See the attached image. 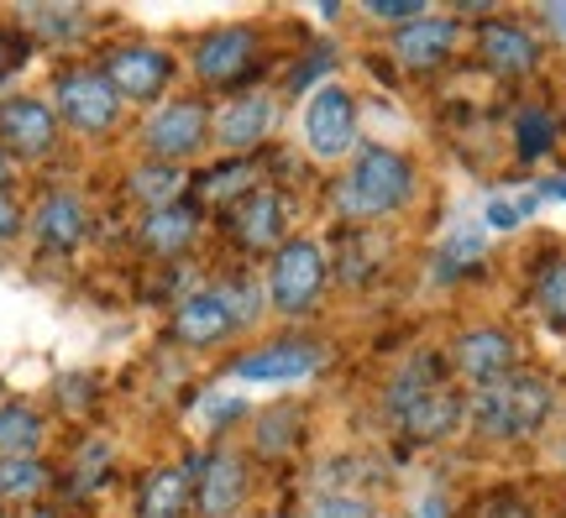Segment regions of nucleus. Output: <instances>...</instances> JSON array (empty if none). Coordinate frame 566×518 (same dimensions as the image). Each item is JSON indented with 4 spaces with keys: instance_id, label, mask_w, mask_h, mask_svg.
<instances>
[{
    "instance_id": "nucleus-28",
    "label": "nucleus",
    "mask_w": 566,
    "mask_h": 518,
    "mask_svg": "<svg viewBox=\"0 0 566 518\" xmlns=\"http://www.w3.org/2000/svg\"><path fill=\"white\" fill-rule=\"evenodd\" d=\"M53 487V472L42 456L0 461V503H38Z\"/></svg>"
},
{
    "instance_id": "nucleus-38",
    "label": "nucleus",
    "mask_w": 566,
    "mask_h": 518,
    "mask_svg": "<svg viewBox=\"0 0 566 518\" xmlns=\"http://www.w3.org/2000/svg\"><path fill=\"white\" fill-rule=\"evenodd\" d=\"M525 210H530V200H525V204H504V200H493V204H488V225H493V231H514V225L525 220Z\"/></svg>"
},
{
    "instance_id": "nucleus-36",
    "label": "nucleus",
    "mask_w": 566,
    "mask_h": 518,
    "mask_svg": "<svg viewBox=\"0 0 566 518\" xmlns=\"http://www.w3.org/2000/svg\"><path fill=\"white\" fill-rule=\"evenodd\" d=\"M441 273H457V267H472V262L483 257V236L478 231H462L457 241H446V252H441Z\"/></svg>"
},
{
    "instance_id": "nucleus-30",
    "label": "nucleus",
    "mask_w": 566,
    "mask_h": 518,
    "mask_svg": "<svg viewBox=\"0 0 566 518\" xmlns=\"http://www.w3.org/2000/svg\"><path fill=\"white\" fill-rule=\"evenodd\" d=\"M535 304H541V315H546L551 325H566V257L541 267V278H535Z\"/></svg>"
},
{
    "instance_id": "nucleus-5",
    "label": "nucleus",
    "mask_w": 566,
    "mask_h": 518,
    "mask_svg": "<svg viewBox=\"0 0 566 518\" xmlns=\"http://www.w3.org/2000/svg\"><path fill=\"white\" fill-rule=\"evenodd\" d=\"M53 110H59V120L74 137H111L122 126L126 101L111 89L101 63L95 68L84 63V68H63L59 80H53Z\"/></svg>"
},
{
    "instance_id": "nucleus-23",
    "label": "nucleus",
    "mask_w": 566,
    "mask_h": 518,
    "mask_svg": "<svg viewBox=\"0 0 566 518\" xmlns=\"http://www.w3.org/2000/svg\"><path fill=\"white\" fill-rule=\"evenodd\" d=\"M126 194L142 204V210H163V204L189 200V173L174 168V162H153L142 158L132 173H126Z\"/></svg>"
},
{
    "instance_id": "nucleus-40",
    "label": "nucleus",
    "mask_w": 566,
    "mask_h": 518,
    "mask_svg": "<svg viewBox=\"0 0 566 518\" xmlns=\"http://www.w3.org/2000/svg\"><path fill=\"white\" fill-rule=\"evenodd\" d=\"M11 183H17V158L0 147V194H11Z\"/></svg>"
},
{
    "instance_id": "nucleus-29",
    "label": "nucleus",
    "mask_w": 566,
    "mask_h": 518,
    "mask_svg": "<svg viewBox=\"0 0 566 518\" xmlns=\"http://www.w3.org/2000/svg\"><path fill=\"white\" fill-rule=\"evenodd\" d=\"M216 299L226 304L231 325H237V330H247V325H258V315L268 309V288L258 278H247V273H231V278L216 283Z\"/></svg>"
},
{
    "instance_id": "nucleus-11",
    "label": "nucleus",
    "mask_w": 566,
    "mask_h": 518,
    "mask_svg": "<svg viewBox=\"0 0 566 518\" xmlns=\"http://www.w3.org/2000/svg\"><path fill=\"white\" fill-rule=\"evenodd\" d=\"M451 367H457V378L472 393V388H488V382L520 372V346H514V336H509L504 325H472L451 346Z\"/></svg>"
},
{
    "instance_id": "nucleus-20",
    "label": "nucleus",
    "mask_w": 566,
    "mask_h": 518,
    "mask_svg": "<svg viewBox=\"0 0 566 518\" xmlns=\"http://www.w3.org/2000/svg\"><path fill=\"white\" fill-rule=\"evenodd\" d=\"M200 236V204L195 200H179V204H163V210H142V225H137V241L153 252L158 262L168 257H184L189 246Z\"/></svg>"
},
{
    "instance_id": "nucleus-25",
    "label": "nucleus",
    "mask_w": 566,
    "mask_h": 518,
    "mask_svg": "<svg viewBox=\"0 0 566 518\" xmlns=\"http://www.w3.org/2000/svg\"><path fill=\"white\" fill-rule=\"evenodd\" d=\"M258 189V168H252V158H231L221 162V168H210L205 179H195V204H221V210H231V204L242 200V194H252Z\"/></svg>"
},
{
    "instance_id": "nucleus-2",
    "label": "nucleus",
    "mask_w": 566,
    "mask_h": 518,
    "mask_svg": "<svg viewBox=\"0 0 566 518\" xmlns=\"http://www.w3.org/2000/svg\"><path fill=\"white\" fill-rule=\"evenodd\" d=\"M551 414H556V388L541 372H509L467 393V430L493 445H520V440L541 435Z\"/></svg>"
},
{
    "instance_id": "nucleus-12",
    "label": "nucleus",
    "mask_w": 566,
    "mask_h": 518,
    "mask_svg": "<svg viewBox=\"0 0 566 518\" xmlns=\"http://www.w3.org/2000/svg\"><path fill=\"white\" fill-rule=\"evenodd\" d=\"M283 225H289V200H283L273 183H258L252 194H242V200L226 210V231H231V241L237 246H247V252H263V257H273L283 241Z\"/></svg>"
},
{
    "instance_id": "nucleus-8",
    "label": "nucleus",
    "mask_w": 566,
    "mask_h": 518,
    "mask_svg": "<svg viewBox=\"0 0 566 518\" xmlns=\"http://www.w3.org/2000/svg\"><path fill=\"white\" fill-rule=\"evenodd\" d=\"M252 477H247V456L231 445H216L195 456V514L200 518H237L247 508Z\"/></svg>"
},
{
    "instance_id": "nucleus-34",
    "label": "nucleus",
    "mask_w": 566,
    "mask_h": 518,
    "mask_svg": "<svg viewBox=\"0 0 566 518\" xmlns=\"http://www.w3.org/2000/svg\"><path fill=\"white\" fill-rule=\"evenodd\" d=\"M105 461H111V445H105V440H90V445L80 451V461H74L80 472H74V482H69V487H74V493H90V487L105 477Z\"/></svg>"
},
{
    "instance_id": "nucleus-41",
    "label": "nucleus",
    "mask_w": 566,
    "mask_h": 518,
    "mask_svg": "<svg viewBox=\"0 0 566 518\" xmlns=\"http://www.w3.org/2000/svg\"><path fill=\"white\" fill-rule=\"evenodd\" d=\"M420 518H441V498H424L420 503Z\"/></svg>"
},
{
    "instance_id": "nucleus-3",
    "label": "nucleus",
    "mask_w": 566,
    "mask_h": 518,
    "mask_svg": "<svg viewBox=\"0 0 566 518\" xmlns=\"http://www.w3.org/2000/svg\"><path fill=\"white\" fill-rule=\"evenodd\" d=\"M325 278H331V252L315 236H289L268 257V273H263L268 309H279L283 319L315 315V304L325 294Z\"/></svg>"
},
{
    "instance_id": "nucleus-14",
    "label": "nucleus",
    "mask_w": 566,
    "mask_h": 518,
    "mask_svg": "<svg viewBox=\"0 0 566 518\" xmlns=\"http://www.w3.org/2000/svg\"><path fill=\"white\" fill-rule=\"evenodd\" d=\"M478 59H483V68H493L499 80H525V74H535L541 68V59H546V47H541V38L530 32L525 21H509V17H488L483 27H478Z\"/></svg>"
},
{
    "instance_id": "nucleus-22",
    "label": "nucleus",
    "mask_w": 566,
    "mask_h": 518,
    "mask_svg": "<svg viewBox=\"0 0 566 518\" xmlns=\"http://www.w3.org/2000/svg\"><path fill=\"white\" fill-rule=\"evenodd\" d=\"M21 27L32 32V42L48 47H74L80 38L95 32V17L80 6H21Z\"/></svg>"
},
{
    "instance_id": "nucleus-33",
    "label": "nucleus",
    "mask_w": 566,
    "mask_h": 518,
    "mask_svg": "<svg viewBox=\"0 0 566 518\" xmlns=\"http://www.w3.org/2000/svg\"><path fill=\"white\" fill-rule=\"evenodd\" d=\"M310 518H378V503L367 493H321L310 503Z\"/></svg>"
},
{
    "instance_id": "nucleus-43",
    "label": "nucleus",
    "mask_w": 566,
    "mask_h": 518,
    "mask_svg": "<svg viewBox=\"0 0 566 518\" xmlns=\"http://www.w3.org/2000/svg\"><path fill=\"white\" fill-rule=\"evenodd\" d=\"M6 68H11V59H6V38H0V80H6Z\"/></svg>"
},
{
    "instance_id": "nucleus-10",
    "label": "nucleus",
    "mask_w": 566,
    "mask_h": 518,
    "mask_svg": "<svg viewBox=\"0 0 566 518\" xmlns=\"http://www.w3.org/2000/svg\"><path fill=\"white\" fill-rule=\"evenodd\" d=\"M63 137V120L53 110V101H38V95H6L0 101V147L11 158L32 162L48 158Z\"/></svg>"
},
{
    "instance_id": "nucleus-18",
    "label": "nucleus",
    "mask_w": 566,
    "mask_h": 518,
    "mask_svg": "<svg viewBox=\"0 0 566 518\" xmlns=\"http://www.w3.org/2000/svg\"><path fill=\"white\" fill-rule=\"evenodd\" d=\"M32 236L48 252H80L84 236H90V204L74 189H48L32 210Z\"/></svg>"
},
{
    "instance_id": "nucleus-37",
    "label": "nucleus",
    "mask_w": 566,
    "mask_h": 518,
    "mask_svg": "<svg viewBox=\"0 0 566 518\" xmlns=\"http://www.w3.org/2000/svg\"><path fill=\"white\" fill-rule=\"evenodd\" d=\"M472 518H530V508L520 493H488V498L472 508Z\"/></svg>"
},
{
    "instance_id": "nucleus-39",
    "label": "nucleus",
    "mask_w": 566,
    "mask_h": 518,
    "mask_svg": "<svg viewBox=\"0 0 566 518\" xmlns=\"http://www.w3.org/2000/svg\"><path fill=\"white\" fill-rule=\"evenodd\" d=\"M21 225H27L21 204L11 200V194H0V246H6V241H17V236H21Z\"/></svg>"
},
{
    "instance_id": "nucleus-16",
    "label": "nucleus",
    "mask_w": 566,
    "mask_h": 518,
    "mask_svg": "<svg viewBox=\"0 0 566 518\" xmlns=\"http://www.w3.org/2000/svg\"><path fill=\"white\" fill-rule=\"evenodd\" d=\"M325 351L315 340L304 336H289V340H268L258 351H247V357L231 361V378L237 382H304L321 372Z\"/></svg>"
},
{
    "instance_id": "nucleus-9",
    "label": "nucleus",
    "mask_w": 566,
    "mask_h": 518,
    "mask_svg": "<svg viewBox=\"0 0 566 518\" xmlns=\"http://www.w3.org/2000/svg\"><path fill=\"white\" fill-rule=\"evenodd\" d=\"M258 63V27H210L200 32L195 42V53H189V68H195V80L205 89H231V84H242V74Z\"/></svg>"
},
{
    "instance_id": "nucleus-26",
    "label": "nucleus",
    "mask_w": 566,
    "mask_h": 518,
    "mask_svg": "<svg viewBox=\"0 0 566 518\" xmlns=\"http://www.w3.org/2000/svg\"><path fill=\"white\" fill-rule=\"evenodd\" d=\"M300 435H304V414L294 403H279V409H263V414H258V424H252V451L268 461H279L300 445Z\"/></svg>"
},
{
    "instance_id": "nucleus-44",
    "label": "nucleus",
    "mask_w": 566,
    "mask_h": 518,
    "mask_svg": "<svg viewBox=\"0 0 566 518\" xmlns=\"http://www.w3.org/2000/svg\"><path fill=\"white\" fill-rule=\"evenodd\" d=\"M562 461H566V435H562Z\"/></svg>"
},
{
    "instance_id": "nucleus-7",
    "label": "nucleus",
    "mask_w": 566,
    "mask_h": 518,
    "mask_svg": "<svg viewBox=\"0 0 566 518\" xmlns=\"http://www.w3.org/2000/svg\"><path fill=\"white\" fill-rule=\"evenodd\" d=\"M101 74L126 105H163L174 89V53L158 42H122L101 59Z\"/></svg>"
},
{
    "instance_id": "nucleus-32",
    "label": "nucleus",
    "mask_w": 566,
    "mask_h": 518,
    "mask_svg": "<svg viewBox=\"0 0 566 518\" xmlns=\"http://www.w3.org/2000/svg\"><path fill=\"white\" fill-rule=\"evenodd\" d=\"M195 414H200L210 430H231V424H242V419L252 414V403H247L242 393H205V399L195 403Z\"/></svg>"
},
{
    "instance_id": "nucleus-27",
    "label": "nucleus",
    "mask_w": 566,
    "mask_h": 518,
    "mask_svg": "<svg viewBox=\"0 0 566 518\" xmlns=\"http://www.w3.org/2000/svg\"><path fill=\"white\" fill-rule=\"evenodd\" d=\"M436 382H446L441 357H415V361L405 367V372H399V378H394V382L384 388V414H388V419H399V414L409 409V403L420 399V393H430Z\"/></svg>"
},
{
    "instance_id": "nucleus-4",
    "label": "nucleus",
    "mask_w": 566,
    "mask_h": 518,
    "mask_svg": "<svg viewBox=\"0 0 566 518\" xmlns=\"http://www.w3.org/2000/svg\"><path fill=\"white\" fill-rule=\"evenodd\" d=\"M210 141H216V110L205 101H163L142 120V152L153 162L184 168L189 158H200Z\"/></svg>"
},
{
    "instance_id": "nucleus-19",
    "label": "nucleus",
    "mask_w": 566,
    "mask_h": 518,
    "mask_svg": "<svg viewBox=\"0 0 566 518\" xmlns=\"http://www.w3.org/2000/svg\"><path fill=\"white\" fill-rule=\"evenodd\" d=\"M237 336V325L226 315V304L216 299V288H189L174 309V340L189 346V351H210L221 340Z\"/></svg>"
},
{
    "instance_id": "nucleus-21",
    "label": "nucleus",
    "mask_w": 566,
    "mask_h": 518,
    "mask_svg": "<svg viewBox=\"0 0 566 518\" xmlns=\"http://www.w3.org/2000/svg\"><path fill=\"white\" fill-rule=\"evenodd\" d=\"M184 508H195V461L184 466H158L142 482L137 514L142 518H184Z\"/></svg>"
},
{
    "instance_id": "nucleus-1",
    "label": "nucleus",
    "mask_w": 566,
    "mask_h": 518,
    "mask_svg": "<svg viewBox=\"0 0 566 518\" xmlns=\"http://www.w3.org/2000/svg\"><path fill=\"white\" fill-rule=\"evenodd\" d=\"M409 200H415V162L384 141L357 147V158L346 162V173L331 189V204L346 225H378V220L399 215Z\"/></svg>"
},
{
    "instance_id": "nucleus-35",
    "label": "nucleus",
    "mask_w": 566,
    "mask_h": 518,
    "mask_svg": "<svg viewBox=\"0 0 566 518\" xmlns=\"http://www.w3.org/2000/svg\"><path fill=\"white\" fill-rule=\"evenodd\" d=\"M363 11H367V21H388V27L399 32V27L424 17V0H367Z\"/></svg>"
},
{
    "instance_id": "nucleus-31",
    "label": "nucleus",
    "mask_w": 566,
    "mask_h": 518,
    "mask_svg": "<svg viewBox=\"0 0 566 518\" xmlns=\"http://www.w3.org/2000/svg\"><path fill=\"white\" fill-rule=\"evenodd\" d=\"M520 158H541V152H551V141H556V116L551 110H520Z\"/></svg>"
},
{
    "instance_id": "nucleus-13",
    "label": "nucleus",
    "mask_w": 566,
    "mask_h": 518,
    "mask_svg": "<svg viewBox=\"0 0 566 518\" xmlns=\"http://www.w3.org/2000/svg\"><path fill=\"white\" fill-rule=\"evenodd\" d=\"M279 126V101L263 95V89H247V95H231V101L216 110V147L231 152V158H252Z\"/></svg>"
},
{
    "instance_id": "nucleus-24",
    "label": "nucleus",
    "mask_w": 566,
    "mask_h": 518,
    "mask_svg": "<svg viewBox=\"0 0 566 518\" xmlns=\"http://www.w3.org/2000/svg\"><path fill=\"white\" fill-rule=\"evenodd\" d=\"M48 424L27 399H0V461L17 456H42Z\"/></svg>"
},
{
    "instance_id": "nucleus-15",
    "label": "nucleus",
    "mask_w": 566,
    "mask_h": 518,
    "mask_svg": "<svg viewBox=\"0 0 566 518\" xmlns=\"http://www.w3.org/2000/svg\"><path fill=\"white\" fill-rule=\"evenodd\" d=\"M457 47H462V21L436 17V11H424L420 21H409V27H399V32H388V53H394V63L409 68V74L441 68Z\"/></svg>"
},
{
    "instance_id": "nucleus-42",
    "label": "nucleus",
    "mask_w": 566,
    "mask_h": 518,
    "mask_svg": "<svg viewBox=\"0 0 566 518\" xmlns=\"http://www.w3.org/2000/svg\"><path fill=\"white\" fill-rule=\"evenodd\" d=\"M21 518H59V514H53V508H38V503H32V508H27Z\"/></svg>"
},
{
    "instance_id": "nucleus-6",
    "label": "nucleus",
    "mask_w": 566,
    "mask_h": 518,
    "mask_svg": "<svg viewBox=\"0 0 566 518\" xmlns=\"http://www.w3.org/2000/svg\"><path fill=\"white\" fill-rule=\"evenodd\" d=\"M300 131H304V152L315 162L357 158V147H363V120H357L352 89H346V84H321V89L304 101Z\"/></svg>"
},
{
    "instance_id": "nucleus-17",
    "label": "nucleus",
    "mask_w": 566,
    "mask_h": 518,
    "mask_svg": "<svg viewBox=\"0 0 566 518\" xmlns=\"http://www.w3.org/2000/svg\"><path fill=\"white\" fill-rule=\"evenodd\" d=\"M394 424H399L409 440L436 445V440L457 435V430L467 424V393L457 388V382H436V388H430V393H420V399L409 403V409L394 419Z\"/></svg>"
}]
</instances>
